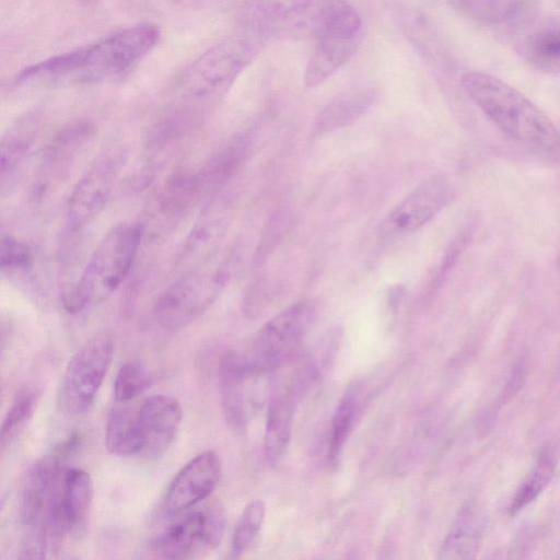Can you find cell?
I'll return each instance as SVG.
<instances>
[{"mask_svg": "<svg viewBox=\"0 0 560 560\" xmlns=\"http://www.w3.org/2000/svg\"><path fill=\"white\" fill-rule=\"evenodd\" d=\"M229 221L222 215L205 217L197 222L184 245L183 258L196 262L209 259L223 238Z\"/></svg>", "mask_w": 560, "mask_h": 560, "instance_id": "603a6c76", "label": "cell"}, {"mask_svg": "<svg viewBox=\"0 0 560 560\" xmlns=\"http://www.w3.org/2000/svg\"><path fill=\"white\" fill-rule=\"evenodd\" d=\"M240 24L267 38L285 36L315 42L361 35L362 20L346 0H248Z\"/></svg>", "mask_w": 560, "mask_h": 560, "instance_id": "277c9868", "label": "cell"}, {"mask_svg": "<svg viewBox=\"0 0 560 560\" xmlns=\"http://www.w3.org/2000/svg\"><path fill=\"white\" fill-rule=\"evenodd\" d=\"M361 35L317 40L304 72L306 88H315L336 73L355 52Z\"/></svg>", "mask_w": 560, "mask_h": 560, "instance_id": "d6986e66", "label": "cell"}, {"mask_svg": "<svg viewBox=\"0 0 560 560\" xmlns=\"http://www.w3.org/2000/svg\"><path fill=\"white\" fill-rule=\"evenodd\" d=\"M113 354L114 342L107 334L91 337L72 354L58 390V406L63 413L74 417L91 408L109 370Z\"/></svg>", "mask_w": 560, "mask_h": 560, "instance_id": "30bf717a", "label": "cell"}, {"mask_svg": "<svg viewBox=\"0 0 560 560\" xmlns=\"http://www.w3.org/2000/svg\"><path fill=\"white\" fill-rule=\"evenodd\" d=\"M364 386L360 381H354L346 388L330 423L328 458L336 464L343 451L357 420L360 417L364 399Z\"/></svg>", "mask_w": 560, "mask_h": 560, "instance_id": "ffe728a7", "label": "cell"}, {"mask_svg": "<svg viewBox=\"0 0 560 560\" xmlns=\"http://www.w3.org/2000/svg\"><path fill=\"white\" fill-rule=\"evenodd\" d=\"M151 383L152 376L143 364L137 361L126 362L114 381L115 400L120 404L130 402L143 394Z\"/></svg>", "mask_w": 560, "mask_h": 560, "instance_id": "f1b7e54d", "label": "cell"}, {"mask_svg": "<svg viewBox=\"0 0 560 560\" xmlns=\"http://www.w3.org/2000/svg\"><path fill=\"white\" fill-rule=\"evenodd\" d=\"M266 40L262 34L240 24L202 52L175 80L166 124L179 128L198 120L225 95Z\"/></svg>", "mask_w": 560, "mask_h": 560, "instance_id": "6da1fadb", "label": "cell"}, {"mask_svg": "<svg viewBox=\"0 0 560 560\" xmlns=\"http://www.w3.org/2000/svg\"><path fill=\"white\" fill-rule=\"evenodd\" d=\"M183 418L179 402L167 395H153L137 406L112 409L105 430L109 453L156 458L174 442Z\"/></svg>", "mask_w": 560, "mask_h": 560, "instance_id": "5b68a950", "label": "cell"}, {"mask_svg": "<svg viewBox=\"0 0 560 560\" xmlns=\"http://www.w3.org/2000/svg\"><path fill=\"white\" fill-rule=\"evenodd\" d=\"M124 161L121 153H107L78 180L67 205L69 232L81 231L103 211Z\"/></svg>", "mask_w": 560, "mask_h": 560, "instance_id": "4fadbf2b", "label": "cell"}, {"mask_svg": "<svg viewBox=\"0 0 560 560\" xmlns=\"http://www.w3.org/2000/svg\"><path fill=\"white\" fill-rule=\"evenodd\" d=\"M253 377L247 369L245 357L225 352L219 364V389L221 406L228 424L234 430H243L248 420L247 381Z\"/></svg>", "mask_w": 560, "mask_h": 560, "instance_id": "e0dca14e", "label": "cell"}, {"mask_svg": "<svg viewBox=\"0 0 560 560\" xmlns=\"http://www.w3.org/2000/svg\"><path fill=\"white\" fill-rule=\"evenodd\" d=\"M265 513V503L259 499L244 508L233 532L231 558H240L250 548L261 529Z\"/></svg>", "mask_w": 560, "mask_h": 560, "instance_id": "484cf974", "label": "cell"}, {"mask_svg": "<svg viewBox=\"0 0 560 560\" xmlns=\"http://www.w3.org/2000/svg\"><path fill=\"white\" fill-rule=\"evenodd\" d=\"M556 458L551 452L545 451L539 456L532 471L514 494L510 512L517 513L533 502L548 486L556 470Z\"/></svg>", "mask_w": 560, "mask_h": 560, "instance_id": "d4e9b609", "label": "cell"}, {"mask_svg": "<svg viewBox=\"0 0 560 560\" xmlns=\"http://www.w3.org/2000/svg\"><path fill=\"white\" fill-rule=\"evenodd\" d=\"M305 385L296 376L289 386L273 395L269 402L264 453L269 465H277L288 448L295 406Z\"/></svg>", "mask_w": 560, "mask_h": 560, "instance_id": "2e32d148", "label": "cell"}, {"mask_svg": "<svg viewBox=\"0 0 560 560\" xmlns=\"http://www.w3.org/2000/svg\"><path fill=\"white\" fill-rule=\"evenodd\" d=\"M40 390L37 387H23L15 395L1 425V448L9 446L27 422L33 418L39 401Z\"/></svg>", "mask_w": 560, "mask_h": 560, "instance_id": "cb8c5ba5", "label": "cell"}, {"mask_svg": "<svg viewBox=\"0 0 560 560\" xmlns=\"http://www.w3.org/2000/svg\"><path fill=\"white\" fill-rule=\"evenodd\" d=\"M460 83L474 104L508 139L544 160L560 163V129L526 95L482 71L464 73Z\"/></svg>", "mask_w": 560, "mask_h": 560, "instance_id": "3957f363", "label": "cell"}, {"mask_svg": "<svg viewBox=\"0 0 560 560\" xmlns=\"http://www.w3.org/2000/svg\"><path fill=\"white\" fill-rule=\"evenodd\" d=\"M160 37L156 24L137 23L92 44L33 63L21 70L16 81L96 82L114 78L145 57Z\"/></svg>", "mask_w": 560, "mask_h": 560, "instance_id": "7a4b0ae2", "label": "cell"}, {"mask_svg": "<svg viewBox=\"0 0 560 560\" xmlns=\"http://www.w3.org/2000/svg\"><path fill=\"white\" fill-rule=\"evenodd\" d=\"M377 100L374 88H349L331 100L315 118L312 136L320 137L347 127L365 115Z\"/></svg>", "mask_w": 560, "mask_h": 560, "instance_id": "ac0fdd59", "label": "cell"}, {"mask_svg": "<svg viewBox=\"0 0 560 560\" xmlns=\"http://www.w3.org/2000/svg\"><path fill=\"white\" fill-rule=\"evenodd\" d=\"M34 127L30 119L24 120L3 138L0 156L2 182L15 171L26 155L34 138Z\"/></svg>", "mask_w": 560, "mask_h": 560, "instance_id": "83f0119b", "label": "cell"}, {"mask_svg": "<svg viewBox=\"0 0 560 560\" xmlns=\"http://www.w3.org/2000/svg\"><path fill=\"white\" fill-rule=\"evenodd\" d=\"M232 257L215 267L189 270L166 288L156 299L153 314L165 329H182L215 302L231 277Z\"/></svg>", "mask_w": 560, "mask_h": 560, "instance_id": "52a82bcc", "label": "cell"}, {"mask_svg": "<svg viewBox=\"0 0 560 560\" xmlns=\"http://www.w3.org/2000/svg\"><path fill=\"white\" fill-rule=\"evenodd\" d=\"M448 198V184L443 177L424 179L387 213L380 224L378 240L396 241L420 230L441 211Z\"/></svg>", "mask_w": 560, "mask_h": 560, "instance_id": "5bb4252c", "label": "cell"}, {"mask_svg": "<svg viewBox=\"0 0 560 560\" xmlns=\"http://www.w3.org/2000/svg\"><path fill=\"white\" fill-rule=\"evenodd\" d=\"M72 453H74L72 444L65 440L26 470L19 500L20 521L26 532H43L49 502L67 467L66 462Z\"/></svg>", "mask_w": 560, "mask_h": 560, "instance_id": "7c38bea8", "label": "cell"}, {"mask_svg": "<svg viewBox=\"0 0 560 560\" xmlns=\"http://www.w3.org/2000/svg\"><path fill=\"white\" fill-rule=\"evenodd\" d=\"M94 494L90 474L81 468L66 467L62 471L46 513L43 532L50 550L56 549L85 522Z\"/></svg>", "mask_w": 560, "mask_h": 560, "instance_id": "8fae6325", "label": "cell"}, {"mask_svg": "<svg viewBox=\"0 0 560 560\" xmlns=\"http://www.w3.org/2000/svg\"><path fill=\"white\" fill-rule=\"evenodd\" d=\"M482 527V516L475 508L463 509L441 546L439 558H474L480 546Z\"/></svg>", "mask_w": 560, "mask_h": 560, "instance_id": "7402d4cb", "label": "cell"}, {"mask_svg": "<svg viewBox=\"0 0 560 560\" xmlns=\"http://www.w3.org/2000/svg\"><path fill=\"white\" fill-rule=\"evenodd\" d=\"M463 15L483 23H500L512 18L518 0H444Z\"/></svg>", "mask_w": 560, "mask_h": 560, "instance_id": "4316f807", "label": "cell"}, {"mask_svg": "<svg viewBox=\"0 0 560 560\" xmlns=\"http://www.w3.org/2000/svg\"><path fill=\"white\" fill-rule=\"evenodd\" d=\"M143 226L121 222L102 238L80 278L62 293V306L71 314L108 299L124 283L135 262Z\"/></svg>", "mask_w": 560, "mask_h": 560, "instance_id": "8992f818", "label": "cell"}, {"mask_svg": "<svg viewBox=\"0 0 560 560\" xmlns=\"http://www.w3.org/2000/svg\"><path fill=\"white\" fill-rule=\"evenodd\" d=\"M222 464L213 450L205 451L191 458L176 474L170 483L163 510L168 516H175L206 500L220 482Z\"/></svg>", "mask_w": 560, "mask_h": 560, "instance_id": "9a60e30c", "label": "cell"}, {"mask_svg": "<svg viewBox=\"0 0 560 560\" xmlns=\"http://www.w3.org/2000/svg\"><path fill=\"white\" fill-rule=\"evenodd\" d=\"M317 314L316 301L303 300L270 318L244 355L252 376L269 373L291 360L301 348Z\"/></svg>", "mask_w": 560, "mask_h": 560, "instance_id": "ba28073f", "label": "cell"}, {"mask_svg": "<svg viewBox=\"0 0 560 560\" xmlns=\"http://www.w3.org/2000/svg\"><path fill=\"white\" fill-rule=\"evenodd\" d=\"M153 540L154 550L166 559H199L208 556L220 545L225 516L217 501L184 511L174 516Z\"/></svg>", "mask_w": 560, "mask_h": 560, "instance_id": "9c48e42d", "label": "cell"}, {"mask_svg": "<svg viewBox=\"0 0 560 560\" xmlns=\"http://www.w3.org/2000/svg\"><path fill=\"white\" fill-rule=\"evenodd\" d=\"M518 50L539 69L560 70V23L547 21L532 26L522 36Z\"/></svg>", "mask_w": 560, "mask_h": 560, "instance_id": "44dd1931", "label": "cell"}, {"mask_svg": "<svg viewBox=\"0 0 560 560\" xmlns=\"http://www.w3.org/2000/svg\"><path fill=\"white\" fill-rule=\"evenodd\" d=\"M32 265V253L26 244L11 235H2L0 266L3 272L26 270Z\"/></svg>", "mask_w": 560, "mask_h": 560, "instance_id": "f546056e", "label": "cell"}]
</instances>
